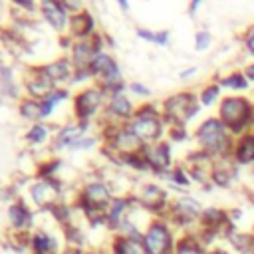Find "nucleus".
Instances as JSON below:
<instances>
[{"instance_id": "09e8293b", "label": "nucleus", "mask_w": 254, "mask_h": 254, "mask_svg": "<svg viewBox=\"0 0 254 254\" xmlns=\"http://www.w3.org/2000/svg\"><path fill=\"white\" fill-rule=\"evenodd\" d=\"M85 254H99V252H85Z\"/></svg>"}, {"instance_id": "ddd939ff", "label": "nucleus", "mask_w": 254, "mask_h": 254, "mask_svg": "<svg viewBox=\"0 0 254 254\" xmlns=\"http://www.w3.org/2000/svg\"><path fill=\"white\" fill-rule=\"evenodd\" d=\"M22 85H24V91H26V97H32V99H46L54 89H58L40 69V65H34V67H28L26 73H24V79H22Z\"/></svg>"}, {"instance_id": "c756f323", "label": "nucleus", "mask_w": 254, "mask_h": 254, "mask_svg": "<svg viewBox=\"0 0 254 254\" xmlns=\"http://www.w3.org/2000/svg\"><path fill=\"white\" fill-rule=\"evenodd\" d=\"M62 230H64L65 246H77V248H83V244H85V242H83L85 236H83V232H81V228H79L77 224H73V222L64 224Z\"/></svg>"}, {"instance_id": "f03ea898", "label": "nucleus", "mask_w": 254, "mask_h": 254, "mask_svg": "<svg viewBox=\"0 0 254 254\" xmlns=\"http://www.w3.org/2000/svg\"><path fill=\"white\" fill-rule=\"evenodd\" d=\"M196 145L202 153H206L212 159H224L232 155L234 149V135L224 127V123L218 117H206L194 131Z\"/></svg>"}, {"instance_id": "4c0bfd02", "label": "nucleus", "mask_w": 254, "mask_h": 254, "mask_svg": "<svg viewBox=\"0 0 254 254\" xmlns=\"http://www.w3.org/2000/svg\"><path fill=\"white\" fill-rule=\"evenodd\" d=\"M95 143H97V139H95V137L85 135V137H81L79 141H75V143H73V147H71L69 151H83V149H91Z\"/></svg>"}, {"instance_id": "79ce46f5", "label": "nucleus", "mask_w": 254, "mask_h": 254, "mask_svg": "<svg viewBox=\"0 0 254 254\" xmlns=\"http://www.w3.org/2000/svg\"><path fill=\"white\" fill-rule=\"evenodd\" d=\"M62 254H85L83 248H77V246H64Z\"/></svg>"}, {"instance_id": "2f4dec72", "label": "nucleus", "mask_w": 254, "mask_h": 254, "mask_svg": "<svg viewBox=\"0 0 254 254\" xmlns=\"http://www.w3.org/2000/svg\"><path fill=\"white\" fill-rule=\"evenodd\" d=\"M50 137V129L44 123H34L28 131H26V141L32 145H42L46 139Z\"/></svg>"}, {"instance_id": "39448f33", "label": "nucleus", "mask_w": 254, "mask_h": 254, "mask_svg": "<svg viewBox=\"0 0 254 254\" xmlns=\"http://www.w3.org/2000/svg\"><path fill=\"white\" fill-rule=\"evenodd\" d=\"M198 109H200V101L198 95L192 91H177L161 103V113L169 127L173 125L185 127L198 113Z\"/></svg>"}, {"instance_id": "1a4fd4ad", "label": "nucleus", "mask_w": 254, "mask_h": 254, "mask_svg": "<svg viewBox=\"0 0 254 254\" xmlns=\"http://www.w3.org/2000/svg\"><path fill=\"white\" fill-rule=\"evenodd\" d=\"M137 204L147 212V214H153L155 218H165L167 216V210H169V192L155 185V183H145L141 185V189L137 190V194H133Z\"/></svg>"}, {"instance_id": "c85d7f7f", "label": "nucleus", "mask_w": 254, "mask_h": 254, "mask_svg": "<svg viewBox=\"0 0 254 254\" xmlns=\"http://www.w3.org/2000/svg\"><path fill=\"white\" fill-rule=\"evenodd\" d=\"M67 95H69V91H67V89L58 87V89H54L46 99H42V105H44V113H46V117H50V115L54 113V109H56L60 103H64V101L67 99Z\"/></svg>"}, {"instance_id": "f8f14e48", "label": "nucleus", "mask_w": 254, "mask_h": 254, "mask_svg": "<svg viewBox=\"0 0 254 254\" xmlns=\"http://www.w3.org/2000/svg\"><path fill=\"white\" fill-rule=\"evenodd\" d=\"M143 157L155 175H167L173 169V157H171V143L169 141H159L153 145H145Z\"/></svg>"}, {"instance_id": "423d86ee", "label": "nucleus", "mask_w": 254, "mask_h": 254, "mask_svg": "<svg viewBox=\"0 0 254 254\" xmlns=\"http://www.w3.org/2000/svg\"><path fill=\"white\" fill-rule=\"evenodd\" d=\"M141 242L145 254H175L177 238L167 218H151L149 224L145 226Z\"/></svg>"}, {"instance_id": "473e14b6", "label": "nucleus", "mask_w": 254, "mask_h": 254, "mask_svg": "<svg viewBox=\"0 0 254 254\" xmlns=\"http://www.w3.org/2000/svg\"><path fill=\"white\" fill-rule=\"evenodd\" d=\"M165 179H169L173 185H177V187H185V189L190 185V177H189V173H187V169H185L183 165L173 167V169L165 175Z\"/></svg>"}, {"instance_id": "4be33fe9", "label": "nucleus", "mask_w": 254, "mask_h": 254, "mask_svg": "<svg viewBox=\"0 0 254 254\" xmlns=\"http://www.w3.org/2000/svg\"><path fill=\"white\" fill-rule=\"evenodd\" d=\"M30 250L32 254H62L58 238L46 230H36L30 236Z\"/></svg>"}, {"instance_id": "a18cd8bd", "label": "nucleus", "mask_w": 254, "mask_h": 254, "mask_svg": "<svg viewBox=\"0 0 254 254\" xmlns=\"http://www.w3.org/2000/svg\"><path fill=\"white\" fill-rule=\"evenodd\" d=\"M117 4H119V8H121L123 12H129V2H125V0H117Z\"/></svg>"}, {"instance_id": "a211bd4d", "label": "nucleus", "mask_w": 254, "mask_h": 254, "mask_svg": "<svg viewBox=\"0 0 254 254\" xmlns=\"http://www.w3.org/2000/svg\"><path fill=\"white\" fill-rule=\"evenodd\" d=\"M8 220L14 232H30L34 226V212L24 200L18 198L8 206Z\"/></svg>"}, {"instance_id": "dca6fc26", "label": "nucleus", "mask_w": 254, "mask_h": 254, "mask_svg": "<svg viewBox=\"0 0 254 254\" xmlns=\"http://www.w3.org/2000/svg\"><path fill=\"white\" fill-rule=\"evenodd\" d=\"M135 204H137V200H135L133 194H129V196H115L113 202H111V206H109V210H107V222H105V226L117 232L121 228L123 220L127 218V214L131 212V208Z\"/></svg>"}, {"instance_id": "72a5a7b5", "label": "nucleus", "mask_w": 254, "mask_h": 254, "mask_svg": "<svg viewBox=\"0 0 254 254\" xmlns=\"http://www.w3.org/2000/svg\"><path fill=\"white\" fill-rule=\"evenodd\" d=\"M48 212L56 218V222H60V224L64 226V224H69V222H71V212H73V210H71V206H69V204H65V202L62 200V202L54 204Z\"/></svg>"}, {"instance_id": "5701e85b", "label": "nucleus", "mask_w": 254, "mask_h": 254, "mask_svg": "<svg viewBox=\"0 0 254 254\" xmlns=\"http://www.w3.org/2000/svg\"><path fill=\"white\" fill-rule=\"evenodd\" d=\"M111 254H145L143 242L137 238H127L123 234H115L109 244Z\"/></svg>"}, {"instance_id": "de8ad7c7", "label": "nucleus", "mask_w": 254, "mask_h": 254, "mask_svg": "<svg viewBox=\"0 0 254 254\" xmlns=\"http://www.w3.org/2000/svg\"><path fill=\"white\" fill-rule=\"evenodd\" d=\"M250 200H252V202H254V192H252V194H250Z\"/></svg>"}, {"instance_id": "b1692460", "label": "nucleus", "mask_w": 254, "mask_h": 254, "mask_svg": "<svg viewBox=\"0 0 254 254\" xmlns=\"http://www.w3.org/2000/svg\"><path fill=\"white\" fill-rule=\"evenodd\" d=\"M18 111H20L22 119L32 121V125H34V123H42V121L46 119L42 101L32 99V97H24V99H20V103H18Z\"/></svg>"}, {"instance_id": "7c9ffc66", "label": "nucleus", "mask_w": 254, "mask_h": 254, "mask_svg": "<svg viewBox=\"0 0 254 254\" xmlns=\"http://www.w3.org/2000/svg\"><path fill=\"white\" fill-rule=\"evenodd\" d=\"M218 97H220V83H218V81L204 85V87L200 89V93H198V101H200V105H204V107H210L212 103H216Z\"/></svg>"}, {"instance_id": "cd10ccee", "label": "nucleus", "mask_w": 254, "mask_h": 254, "mask_svg": "<svg viewBox=\"0 0 254 254\" xmlns=\"http://www.w3.org/2000/svg\"><path fill=\"white\" fill-rule=\"evenodd\" d=\"M135 34H137V38H141L145 42H151V44H157V46H167L169 44V38H171V32L169 30L153 32V30H147V28H137Z\"/></svg>"}, {"instance_id": "8fccbe9b", "label": "nucleus", "mask_w": 254, "mask_h": 254, "mask_svg": "<svg viewBox=\"0 0 254 254\" xmlns=\"http://www.w3.org/2000/svg\"><path fill=\"white\" fill-rule=\"evenodd\" d=\"M252 129H254V117H252Z\"/></svg>"}, {"instance_id": "a19ab883", "label": "nucleus", "mask_w": 254, "mask_h": 254, "mask_svg": "<svg viewBox=\"0 0 254 254\" xmlns=\"http://www.w3.org/2000/svg\"><path fill=\"white\" fill-rule=\"evenodd\" d=\"M14 6H16V8H22V10H26V12H34V10H36V4H34L32 0H14Z\"/></svg>"}, {"instance_id": "4468645a", "label": "nucleus", "mask_w": 254, "mask_h": 254, "mask_svg": "<svg viewBox=\"0 0 254 254\" xmlns=\"http://www.w3.org/2000/svg\"><path fill=\"white\" fill-rule=\"evenodd\" d=\"M40 12H42L44 20L58 34H64L65 30H69V18H71V14L65 10L64 2H60V0H44L40 4Z\"/></svg>"}, {"instance_id": "49530a36", "label": "nucleus", "mask_w": 254, "mask_h": 254, "mask_svg": "<svg viewBox=\"0 0 254 254\" xmlns=\"http://www.w3.org/2000/svg\"><path fill=\"white\" fill-rule=\"evenodd\" d=\"M198 8H200V2H198V0H194V2L190 4V8H189V10H190V12H196Z\"/></svg>"}, {"instance_id": "9d476101", "label": "nucleus", "mask_w": 254, "mask_h": 254, "mask_svg": "<svg viewBox=\"0 0 254 254\" xmlns=\"http://www.w3.org/2000/svg\"><path fill=\"white\" fill-rule=\"evenodd\" d=\"M30 198L38 208L50 210L54 204L62 202V183H60V179L58 177L38 179L30 187Z\"/></svg>"}, {"instance_id": "f704fd0d", "label": "nucleus", "mask_w": 254, "mask_h": 254, "mask_svg": "<svg viewBox=\"0 0 254 254\" xmlns=\"http://www.w3.org/2000/svg\"><path fill=\"white\" fill-rule=\"evenodd\" d=\"M62 167V161L60 159H50V161H42L38 171H36V179H52L56 177L58 169Z\"/></svg>"}, {"instance_id": "7ed1b4c3", "label": "nucleus", "mask_w": 254, "mask_h": 254, "mask_svg": "<svg viewBox=\"0 0 254 254\" xmlns=\"http://www.w3.org/2000/svg\"><path fill=\"white\" fill-rule=\"evenodd\" d=\"M252 117H254V101L250 97L226 95L218 103V119L234 137L248 133V127L252 129Z\"/></svg>"}, {"instance_id": "f257e3e1", "label": "nucleus", "mask_w": 254, "mask_h": 254, "mask_svg": "<svg viewBox=\"0 0 254 254\" xmlns=\"http://www.w3.org/2000/svg\"><path fill=\"white\" fill-rule=\"evenodd\" d=\"M113 192L103 181H91L81 187V190L75 196L73 208H77L89 224L99 226L107 222V210L113 202Z\"/></svg>"}, {"instance_id": "6ab92c4d", "label": "nucleus", "mask_w": 254, "mask_h": 254, "mask_svg": "<svg viewBox=\"0 0 254 254\" xmlns=\"http://www.w3.org/2000/svg\"><path fill=\"white\" fill-rule=\"evenodd\" d=\"M95 34V18L89 10H79L69 18V36L73 40H89Z\"/></svg>"}, {"instance_id": "393cba45", "label": "nucleus", "mask_w": 254, "mask_h": 254, "mask_svg": "<svg viewBox=\"0 0 254 254\" xmlns=\"http://www.w3.org/2000/svg\"><path fill=\"white\" fill-rule=\"evenodd\" d=\"M0 93L8 99H20V89L16 85V77H14V69L10 65L0 64Z\"/></svg>"}, {"instance_id": "3c124183", "label": "nucleus", "mask_w": 254, "mask_h": 254, "mask_svg": "<svg viewBox=\"0 0 254 254\" xmlns=\"http://www.w3.org/2000/svg\"><path fill=\"white\" fill-rule=\"evenodd\" d=\"M252 30H254V26H252Z\"/></svg>"}, {"instance_id": "37998d69", "label": "nucleus", "mask_w": 254, "mask_h": 254, "mask_svg": "<svg viewBox=\"0 0 254 254\" xmlns=\"http://www.w3.org/2000/svg\"><path fill=\"white\" fill-rule=\"evenodd\" d=\"M244 75L248 77V81H254V62L244 67Z\"/></svg>"}, {"instance_id": "2eb2a0df", "label": "nucleus", "mask_w": 254, "mask_h": 254, "mask_svg": "<svg viewBox=\"0 0 254 254\" xmlns=\"http://www.w3.org/2000/svg\"><path fill=\"white\" fill-rule=\"evenodd\" d=\"M40 69L56 87L62 85V83H71L73 71H75L69 58H60V60H54L50 64H42Z\"/></svg>"}, {"instance_id": "c9c22d12", "label": "nucleus", "mask_w": 254, "mask_h": 254, "mask_svg": "<svg viewBox=\"0 0 254 254\" xmlns=\"http://www.w3.org/2000/svg\"><path fill=\"white\" fill-rule=\"evenodd\" d=\"M210 42H212L210 32H206V30H198V32L194 34V50H196V52H206L208 46H210Z\"/></svg>"}, {"instance_id": "aec40b11", "label": "nucleus", "mask_w": 254, "mask_h": 254, "mask_svg": "<svg viewBox=\"0 0 254 254\" xmlns=\"http://www.w3.org/2000/svg\"><path fill=\"white\" fill-rule=\"evenodd\" d=\"M87 127L89 123H71L65 125L62 129H58L56 137H54V151H62V149H71L75 141H79L81 137L87 135Z\"/></svg>"}, {"instance_id": "6e6552de", "label": "nucleus", "mask_w": 254, "mask_h": 254, "mask_svg": "<svg viewBox=\"0 0 254 254\" xmlns=\"http://www.w3.org/2000/svg\"><path fill=\"white\" fill-rule=\"evenodd\" d=\"M202 210H204L202 204H200L194 196L183 194V196H177L175 200H171L165 218H167L171 224H175V226L189 228V226H192L194 222H198Z\"/></svg>"}, {"instance_id": "f3484780", "label": "nucleus", "mask_w": 254, "mask_h": 254, "mask_svg": "<svg viewBox=\"0 0 254 254\" xmlns=\"http://www.w3.org/2000/svg\"><path fill=\"white\" fill-rule=\"evenodd\" d=\"M236 163L232 161V157H224V159H214L212 163V171H210V183L214 187L226 189L236 181Z\"/></svg>"}, {"instance_id": "bb28decb", "label": "nucleus", "mask_w": 254, "mask_h": 254, "mask_svg": "<svg viewBox=\"0 0 254 254\" xmlns=\"http://www.w3.org/2000/svg\"><path fill=\"white\" fill-rule=\"evenodd\" d=\"M218 83H220V87H230V89H234V91L250 89V81H248V77L244 75V71H230L228 75L220 77Z\"/></svg>"}, {"instance_id": "a878e982", "label": "nucleus", "mask_w": 254, "mask_h": 254, "mask_svg": "<svg viewBox=\"0 0 254 254\" xmlns=\"http://www.w3.org/2000/svg\"><path fill=\"white\" fill-rule=\"evenodd\" d=\"M175 254H206V252H204V246L200 244V240L196 238V234L187 232L181 238H177Z\"/></svg>"}, {"instance_id": "e433bc0d", "label": "nucleus", "mask_w": 254, "mask_h": 254, "mask_svg": "<svg viewBox=\"0 0 254 254\" xmlns=\"http://www.w3.org/2000/svg\"><path fill=\"white\" fill-rule=\"evenodd\" d=\"M167 135H169V139H171V141H175V143H181V141H185V139L189 137L187 129H185V127H181V125H173V127H169Z\"/></svg>"}, {"instance_id": "412c9836", "label": "nucleus", "mask_w": 254, "mask_h": 254, "mask_svg": "<svg viewBox=\"0 0 254 254\" xmlns=\"http://www.w3.org/2000/svg\"><path fill=\"white\" fill-rule=\"evenodd\" d=\"M230 157L236 165H246V167L254 165V129L236 139Z\"/></svg>"}, {"instance_id": "c03bdc74", "label": "nucleus", "mask_w": 254, "mask_h": 254, "mask_svg": "<svg viewBox=\"0 0 254 254\" xmlns=\"http://www.w3.org/2000/svg\"><path fill=\"white\" fill-rule=\"evenodd\" d=\"M192 73H196V67H189V69H185V71H181L179 75H181V79H187V77H190Z\"/></svg>"}, {"instance_id": "ea45409f", "label": "nucleus", "mask_w": 254, "mask_h": 254, "mask_svg": "<svg viewBox=\"0 0 254 254\" xmlns=\"http://www.w3.org/2000/svg\"><path fill=\"white\" fill-rule=\"evenodd\" d=\"M244 48H246V52H248L250 56H254V30H252V28L248 30V34H246V38H244Z\"/></svg>"}, {"instance_id": "58836bf2", "label": "nucleus", "mask_w": 254, "mask_h": 254, "mask_svg": "<svg viewBox=\"0 0 254 254\" xmlns=\"http://www.w3.org/2000/svg\"><path fill=\"white\" fill-rule=\"evenodd\" d=\"M127 89H129L133 95H139V97H149V95H151V89H149L147 85L139 83V81H131V83L127 85Z\"/></svg>"}, {"instance_id": "0eeeda50", "label": "nucleus", "mask_w": 254, "mask_h": 254, "mask_svg": "<svg viewBox=\"0 0 254 254\" xmlns=\"http://www.w3.org/2000/svg\"><path fill=\"white\" fill-rule=\"evenodd\" d=\"M107 93L101 85H87L79 89L73 95V115L77 123H91L93 117L99 115L101 109H105L107 103Z\"/></svg>"}, {"instance_id": "9b49d317", "label": "nucleus", "mask_w": 254, "mask_h": 254, "mask_svg": "<svg viewBox=\"0 0 254 254\" xmlns=\"http://www.w3.org/2000/svg\"><path fill=\"white\" fill-rule=\"evenodd\" d=\"M135 113L133 101L125 93H115L107 97L105 109H103V123H113V125H125L131 121Z\"/></svg>"}, {"instance_id": "20e7f679", "label": "nucleus", "mask_w": 254, "mask_h": 254, "mask_svg": "<svg viewBox=\"0 0 254 254\" xmlns=\"http://www.w3.org/2000/svg\"><path fill=\"white\" fill-rule=\"evenodd\" d=\"M145 145H153L163 141V133H165V119L161 113V107H157L155 103H143L139 107H135V113L131 117L129 123H125Z\"/></svg>"}]
</instances>
